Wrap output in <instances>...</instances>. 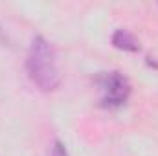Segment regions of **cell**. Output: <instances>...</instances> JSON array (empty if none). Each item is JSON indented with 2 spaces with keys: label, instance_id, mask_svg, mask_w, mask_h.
<instances>
[{
  "label": "cell",
  "instance_id": "1",
  "mask_svg": "<svg viewBox=\"0 0 158 156\" xmlns=\"http://www.w3.org/2000/svg\"><path fill=\"white\" fill-rule=\"evenodd\" d=\"M26 72L30 81L42 92H53L61 84L55 50L42 35L31 39L26 55Z\"/></svg>",
  "mask_w": 158,
  "mask_h": 156
},
{
  "label": "cell",
  "instance_id": "2",
  "mask_svg": "<svg viewBox=\"0 0 158 156\" xmlns=\"http://www.w3.org/2000/svg\"><path fill=\"white\" fill-rule=\"evenodd\" d=\"M96 83L99 86V105L109 110H116L127 105L131 97V83L121 72H101Z\"/></svg>",
  "mask_w": 158,
  "mask_h": 156
},
{
  "label": "cell",
  "instance_id": "3",
  "mask_svg": "<svg viewBox=\"0 0 158 156\" xmlns=\"http://www.w3.org/2000/svg\"><path fill=\"white\" fill-rule=\"evenodd\" d=\"M112 44H114V48L123 50V51H140L138 39L129 30H123V28H119L112 33Z\"/></svg>",
  "mask_w": 158,
  "mask_h": 156
},
{
  "label": "cell",
  "instance_id": "4",
  "mask_svg": "<svg viewBox=\"0 0 158 156\" xmlns=\"http://www.w3.org/2000/svg\"><path fill=\"white\" fill-rule=\"evenodd\" d=\"M50 156H70V154H68L64 143L61 140H55L53 145H52V149H50Z\"/></svg>",
  "mask_w": 158,
  "mask_h": 156
}]
</instances>
